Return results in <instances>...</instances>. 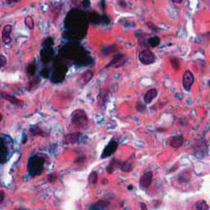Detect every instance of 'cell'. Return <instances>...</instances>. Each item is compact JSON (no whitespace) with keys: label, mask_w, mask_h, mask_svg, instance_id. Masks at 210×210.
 Wrapping results in <instances>:
<instances>
[{"label":"cell","mask_w":210,"mask_h":210,"mask_svg":"<svg viewBox=\"0 0 210 210\" xmlns=\"http://www.w3.org/2000/svg\"><path fill=\"white\" fill-rule=\"evenodd\" d=\"M49 69L48 68V67H44V69L41 71V76L43 77H44V78H48V77H49Z\"/></svg>","instance_id":"obj_30"},{"label":"cell","mask_w":210,"mask_h":210,"mask_svg":"<svg viewBox=\"0 0 210 210\" xmlns=\"http://www.w3.org/2000/svg\"><path fill=\"white\" fill-rule=\"evenodd\" d=\"M44 159L37 155L31 157L28 163V172L31 177H36L42 173L44 170Z\"/></svg>","instance_id":"obj_2"},{"label":"cell","mask_w":210,"mask_h":210,"mask_svg":"<svg viewBox=\"0 0 210 210\" xmlns=\"http://www.w3.org/2000/svg\"><path fill=\"white\" fill-rule=\"evenodd\" d=\"M11 31H12V26L10 25L5 26L3 31V35H2V38L5 44H9L11 42Z\"/></svg>","instance_id":"obj_17"},{"label":"cell","mask_w":210,"mask_h":210,"mask_svg":"<svg viewBox=\"0 0 210 210\" xmlns=\"http://www.w3.org/2000/svg\"><path fill=\"white\" fill-rule=\"evenodd\" d=\"M195 208L198 210H208L209 207L205 200H200L195 204Z\"/></svg>","instance_id":"obj_21"},{"label":"cell","mask_w":210,"mask_h":210,"mask_svg":"<svg viewBox=\"0 0 210 210\" xmlns=\"http://www.w3.org/2000/svg\"><path fill=\"white\" fill-rule=\"evenodd\" d=\"M31 133L33 135V136H45L46 134L44 133V131L39 126H34L33 128H31Z\"/></svg>","instance_id":"obj_23"},{"label":"cell","mask_w":210,"mask_h":210,"mask_svg":"<svg viewBox=\"0 0 210 210\" xmlns=\"http://www.w3.org/2000/svg\"><path fill=\"white\" fill-rule=\"evenodd\" d=\"M158 95V90L156 89H150L144 95V101L145 103L149 104L156 98Z\"/></svg>","instance_id":"obj_13"},{"label":"cell","mask_w":210,"mask_h":210,"mask_svg":"<svg viewBox=\"0 0 210 210\" xmlns=\"http://www.w3.org/2000/svg\"><path fill=\"white\" fill-rule=\"evenodd\" d=\"M179 181H181L182 182H187L190 181V174L188 172H182V174L179 175Z\"/></svg>","instance_id":"obj_26"},{"label":"cell","mask_w":210,"mask_h":210,"mask_svg":"<svg viewBox=\"0 0 210 210\" xmlns=\"http://www.w3.org/2000/svg\"><path fill=\"white\" fill-rule=\"evenodd\" d=\"M67 68L63 63L61 62H58V63H55L54 71L52 75V81L55 83L61 82L64 80V77L67 74Z\"/></svg>","instance_id":"obj_3"},{"label":"cell","mask_w":210,"mask_h":210,"mask_svg":"<svg viewBox=\"0 0 210 210\" xmlns=\"http://www.w3.org/2000/svg\"><path fill=\"white\" fill-rule=\"evenodd\" d=\"M140 206H141V209H142V210L148 209V208H147V206H146V204H144V203H141V204H140Z\"/></svg>","instance_id":"obj_37"},{"label":"cell","mask_w":210,"mask_h":210,"mask_svg":"<svg viewBox=\"0 0 210 210\" xmlns=\"http://www.w3.org/2000/svg\"><path fill=\"white\" fill-rule=\"evenodd\" d=\"M82 4H83V6L84 7H89L90 4V0H83V2H82Z\"/></svg>","instance_id":"obj_36"},{"label":"cell","mask_w":210,"mask_h":210,"mask_svg":"<svg viewBox=\"0 0 210 210\" xmlns=\"http://www.w3.org/2000/svg\"><path fill=\"white\" fill-rule=\"evenodd\" d=\"M2 120H3V115H2V114H0V122H1Z\"/></svg>","instance_id":"obj_40"},{"label":"cell","mask_w":210,"mask_h":210,"mask_svg":"<svg viewBox=\"0 0 210 210\" xmlns=\"http://www.w3.org/2000/svg\"><path fill=\"white\" fill-rule=\"evenodd\" d=\"M36 72V65L35 62H31V64L28 65L27 67V74L30 77H33Z\"/></svg>","instance_id":"obj_25"},{"label":"cell","mask_w":210,"mask_h":210,"mask_svg":"<svg viewBox=\"0 0 210 210\" xmlns=\"http://www.w3.org/2000/svg\"><path fill=\"white\" fill-rule=\"evenodd\" d=\"M8 157V147L3 140L0 139V163H5Z\"/></svg>","instance_id":"obj_12"},{"label":"cell","mask_w":210,"mask_h":210,"mask_svg":"<svg viewBox=\"0 0 210 210\" xmlns=\"http://www.w3.org/2000/svg\"><path fill=\"white\" fill-rule=\"evenodd\" d=\"M6 64V58L3 56H0V67H3Z\"/></svg>","instance_id":"obj_34"},{"label":"cell","mask_w":210,"mask_h":210,"mask_svg":"<svg viewBox=\"0 0 210 210\" xmlns=\"http://www.w3.org/2000/svg\"><path fill=\"white\" fill-rule=\"evenodd\" d=\"M54 55V49H52L51 46H44V49L41 50V61L43 62V63L44 64H47L53 60Z\"/></svg>","instance_id":"obj_9"},{"label":"cell","mask_w":210,"mask_h":210,"mask_svg":"<svg viewBox=\"0 0 210 210\" xmlns=\"http://www.w3.org/2000/svg\"><path fill=\"white\" fill-rule=\"evenodd\" d=\"M109 204H110V203L108 200H100L91 205L90 207V209H106V208H108Z\"/></svg>","instance_id":"obj_15"},{"label":"cell","mask_w":210,"mask_h":210,"mask_svg":"<svg viewBox=\"0 0 210 210\" xmlns=\"http://www.w3.org/2000/svg\"><path fill=\"white\" fill-rule=\"evenodd\" d=\"M118 147V142L114 140L111 141L108 144V145L106 146L103 151L102 154H101V159H105V158H108V157L112 156V154H113L117 151Z\"/></svg>","instance_id":"obj_7"},{"label":"cell","mask_w":210,"mask_h":210,"mask_svg":"<svg viewBox=\"0 0 210 210\" xmlns=\"http://www.w3.org/2000/svg\"><path fill=\"white\" fill-rule=\"evenodd\" d=\"M132 188H133V186H128L129 190H131V189H132Z\"/></svg>","instance_id":"obj_41"},{"label":"cell","mask_w":210,"mask_h":210,"mask_svg":"<svg viewBox=\"0 0 210 210\" xmlns=\"http://www.w3.org/2000/svg\"><path fill=\"white\" fill-rule=\"evenodd\" d=\"M65 25L70 29V31L85 32L84 28L87 25L85 13L78 9H73L68 13L65 21Z\"/></svg>","instance_id":"obj_1"},{"label":"cell","mask_w":210,"mask_h":210,"mask_svg":"<svg viewBox=\"0 0 210 210\" xmlns=\"http://www.w3.org/2000/svg\"><path fill=\"white\" fill-rule=\"evenodd\" d=\"M195 81V77L190 71H186L182 76V86L185 90L190 91Z\"/></svg>","instance_id":"obj_6"},{"label":"cell","mask_w":210,"mask_h":210,"mask_svg":"<svg viewBox=\"0 0 210 210\" xmlns=\"http://www.w3.org/2000/svg\"><path fill=\"white\" fill-rule=\"evenodd\" d=\"M134 167V159L133 158H130L128 160L121 163L120 168L123 172H130L133 170Z\"/></svg>","instance_id":"obj_14"},{"label":"cell","mask_w":210,"mask_h":210,"mask_svg":"<svg viewBox=\"0 0 210 210\" xmlns=\"http://www.w3.org/2000/svg\"><path fill=\"white\" fill-rule=\"evenodd\" d=\"M89 20L94 24H99L103 22V15H99L97 13H91L89 17Z\"/></svg>","instance_id":"obj_20"},{"label":"cell","mask_w":210,"mask_h":210,"mask_svg":"<svg viewBox=\"0 0 210 210\" xmlns=\"http://www.w3.org/2000/svg\"><path fill=\"white\" fill-rule=\"evenodd\" d=\"M170 62H171V64H172V67H173L175 70L180 69V67H181V63H180V61L178 60V58H171Z\"/></svg>","instance_id":"obj_27"},{"label":"cell","mask_w":210,"mask_h":210,"mask_svg":"<svg viewBox=\"0 0 210 210\" xmlns=\"http://www.w3.org/2000/svg\"><path fill=\"white\" fill-rule=\"evenodd\" d=\"M25 23L27 26H28L30 29H33L34 27V21L32 20V18L31 17H27L25 19Z\"/></svg>","instance_id":"obj_29"},{"label":"cell","mask_w":210,"mask_h":210,"mask_svg":"<svg viewBox=\"0 0 210 210\" xmlns=\"http://www.w3.org/2000/svg\"><path fill=\"white\" fill-rule=\"evenodd\" d=\"M120 163H121V162L117 160L116 159H112V161L110 162V163H109V165H108V167H107L108 173H109V174L113 173V172L115 171V169L118 168V167L121 166Z\"/></svg>","instance_id":"obj_19"},{"label":"cell","mask_w":210,"mask_h":210,"mask_svg":"<svg viewBox=\"0 0 210 210\" xmlns=\"http://www.w3.org/2000/svg\"><path fill=\"white\" fill-rule=\"evenodd\" d=\"M152 181H153V172L151 171H146L144 172V174L141 176L140 180V186L141 189H147L151 186Z\"/></svg>","instance_id":"obj_8"},{"label":"cell","mask_w":210,"mask_h":210,"mask_svg":"<svg viewBox=\"0 0 210 210\" xmlns=\"http://www.w3.org/2000/svg\"><path fill=\"white\" fill-rule=\"evenodd\" d=\"M126 57L124 56L123 54H117L116 56H114V58H113V59L112 60V62L108 65V67H122L124 63H126Z\"/></svg>","instance_id":"obj_11"},{"label":"cell","mask_w":210,"mask_h":210,"mask_svg":"<svg viewBox=\"0 0 210 210\" xmlns=\"http://www.w3.org/2000/svg\"><path fill=\"white\" fill-rule=\"evenodd\" d=\"M57 175L54 174V173H51V174H49V176H48V177H47V179H48V181H49L50 183H53V182H54L55 181L57 180Z\"/></svg>","instance_id":"obj_31"},{"label":"cell","mask_w":210,"mask_h":210,"mask_svg":"<svg viewBox=\"0 0 210 210\" xmlns=\"http://www.w3.org/2000/svg\"><path fill=\"white\" fill-rule=\"evenodd\" d=\"M113 48H114V46H109L108 47V49L107 48V47H105L104 51H103V54H104L105 55H108V54H109L111 52L113 51Z\"/></svg>","instance_id":"obj_32"},{"label":"cell","mask_w":210,"mask_h":210,"mask_svg":"<svg viewBox=\"0 0 210 210\" xmlns=\"http://www.w3.org/2000/svg\"><path fill=\"white\" fill-rule=\"evenodd\" d=\"M18 0H8V3H15V2H17Z\"/></svg>","instance_id":"obj_39"},{"label":"cell","mask_w":210,"mask_h":210,"mask_svg":"<svg viewBox=\"0 0 210 210\" xmlns=\"http://www.w3.org/2000/svg\"><path fill=\"white\" fill-rule=\"evenodd\" d=\"M4 197H5V194H4V192L3 191H0V204L3 202V200H4Z\"/></svg>","instance_id":"obj_35"},{"label":"cell","mask_w":210,"mask_h":210,"mask_svg":"<svg viewBox=\"0 0 210 210\" xmlns=\"http://www.w3.org/2000/svg\"><path fill=\"white\" fill-rule=\"evenodd\" d=\"M1 95L3 99H5L6 100H8V102H10L12 104L17 105V106H21V104L23 103L22 101L17 99V98L14 97V96H12V95H9L8 94H5V93H1Z\"/></svg>","instance_id":"obj_18"},{"label":"cell","mask_w":210,"mask_h":210,"mask_svg":"<svg viewBox=\"0 0 210 210\" xmlns=\"http://www.w3.org/2000/svg\"><path fill=\"white\" fill-rule=\"evenodd\" d=\"M72 122L77 126H85L88 122L86 113L82 109H77L72 114Z\"/></svg>","instance_id":"obj_4"},{"label":"cell","mask_w":210,"mask_h":210,"mask_svg":"<svg viewBox=\"0 0 210 210\" xmlns=\"http://www.w3.org/2000/svg\"><path fill=\"white\" fill-rule=\"evenodd\" d=\"M171 1L175 3H182L183 0H171Z\"/></svg>","instance_id":"obj_38"},{"label":"cell","mask_w":210,"mask_h":210,"mask_svg":"<svg viewBox=\"0 0 210 210\" xmlns=\"http://www.w3.org/2000/svg\"><path fill=\"white\" fill-rule=\"evenodd\" d=\"M81 134L79 132H74V133L68 134L64 137V143L69 144H74L79 141Z\"/></svg>","instance_id":"obj_16"},{"label":"cell","mask_w":210,"mask_h":210,"mask_svg":"<svg viewBox=\"0 0 210 210\" xmlns=\"http://www.w3.org/2000/svg\"><path fill=\"white\" fill-rule=\"evenodd\" d=\"M139 60L144 65H149L154 63L156 58L153 52L149 49H143L139 54Z\"/></svg>","instance_id":"obj_5"},{"label":"cell","mask_w":210,"mask_h":210,"mask_svg":"<svg viewBox=\"0 0 210 210\" xmlns=\"http://www.w3.org/2000/svg\"><path fill=\"white\" fill-rule=\"evenodd\" d=\"M136 108L139 113H145L146 111V105H144V103H142L141 102H138L136 106Z\"/></svg>","instance_id":"obj_28"},{"label":"cell","mask_w":210,"mask_h":210,"mask_svg":"<svg viewBox=\"0 0 210 210\" xmlns=\"http://www.w3.org/2000/svg\"><path fill=\"white\" fill-rule=\"evenodd\" d=\"M44 44H46L45 46H52V44H54V40H53L51 38L47 39H45V41H44Z\"/></svg>","instance_id":"obj_33"},{"label":"cell","mask_w":210,"mask_h":210,"mask_svg":"<svg viewBox=\"0 0 210 210\" xmlns=\"http://www.w3.org/2000/svg\"><path fill=\"white\" fill-rule=\"evenodd\" d=\"M98 173L96 172H92L89 175V183H90V186H95V184H97L98 182Z\"/></svg>","instance_id":"obj_24"},{"label":"cell","mask_w":210,"mask_h":210,"mask_svg":"<svg viewBox=\"0 0 210 210\" xmlns=\"http://www.w3.org/2000/svg\"><path fill=\"white\" fill-rule=\"evenodd\" d=\"M183 143H184V136L182 135L172 136L168 141L169 145L173 149H179L180 147H182Z\"/></svg>","instance_id":"obj_10"},{"label":"cell","mask_w":210,"mask_h":210,"mask_svg":"<svg viewBox=\"0 0 210 210\" xmlns=\"http://www.w3.org/2000/svg\"><path fill=\"white\" fill-rule=\"evenodd\" d=\"M160 41H161V39H160L159 36H154V37L148 39V44H149V46L154 48V47L158 46L160 44Z\"/></svg>","instance_id":"obj_22"}]
</instances>
